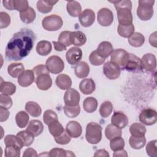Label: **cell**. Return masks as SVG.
Returning <instances> with one entry per match:
<instances>
[{
  "mask_svg": "<svg viewBox=\"0 0 157 157\" xmlns=\"http://www.w3.org/2000/svg\"><path fill=\"white\" fill-rule=\"evenodd\" d=\"M36 83L39 90L45 91L52 86V80L49 74H43L36 76Z\"/></svg>",
  "mask_w": 157,
  "mask_h": 157,
  "instance_id": "2e32d148",
  "label": "cell"
},
{
  "mask_svg": "<svg viewBox=\"0 0 157 157\" xmlns=\"http://www.w3.org/2000/svg\"><path fill=\"white\" fill-rule=\"evenodd\" d=\"M10 23V17L9 15L4 12H0V28L1 29L6 28Z\"/></svg>",
  "mask_w": 157,
  "mask_h": 157,
  "instance_id": "11a10c76",
  "label": "cell"
},
{
  "mask_svg": "<svg viewBox=\"0 0 157 157\" xmlns=\"http://www.w3.org/2000/svg\"><path fill=\"white\" fill-rule=\"evenodd\" d=\"M20 150L21 149L15 147L7 146L4 151L5 156L6 157H19L20 156Z\"/></svg>",
  "mask_w": 157,
  "mask_h": 157,
  "instance_id": "f5cc1de1",
  "label": "cell"
},
{
  "mask_svg": "<svg viewBox=\"0 0 157 157\" xmlns=\"http://www.w3.org/2000/svg\"><path fill=\"white\" fill-rule=\"evenodd\" d=\"M53 44L54 46V48L55 50L58 52H61L66 50V47L59 43L58 41H53Z\"/></svg>",
  "mask_w": 157,
  "mask_h": 157,
  "instance_id": "6125c7cd",
  "label": "cell"
},
{
  "mask_svg": "<svg viewBox=\"0 0 157 157\" xmlns=\"http://www.w3.org/2000/svg\"><path fill=\"white\" fill-rule=\"evenodd\" d=\"M65 115L69 118H75L77 117L80 112V107L78 105L75 106H69L65 105L63 107Z\"/></svg>",
  "mask_w": 157,
  "mask_h": 157,
  "instance_id": "f6af8a7d",
  "label": "cell"
},
{
  "mask_svg": "<svg viewBox=\"0 0 157 157\" xmlns=\"http://www.w3.org/2000/svg\"><path fill=\"white\" fill-rule=\"evenodd\" d=\"M128 121L127 116L121 112H115L111 118L112 124L121 129L125 128L128 125Z\"/></svg>",
  "mask_w": 157,
  "mask_h": 157,
  "instance_id": "ac0fdd59",
  "label": "cell"
},
{
  "mask_svg": "<svg viewBox=\"0 0 157 157\" xmlns=\"http://www.w3.org/2000/svg\"><path fill=\"white\" fill-rule=\"evenodd\" d=\"M79 89L83 94H90L93 93L96 89L95 82L92 78H85L80 82Z\"/></svg>",
  "mask_w": 157,
  "mask_h": 157,
  "instance_id": "ffe728a7",
  "label": "cell"
},
{
  "mask_svg": "<svg viewBox=\"0 0 157 157\" xmlns=\"http://www.w3.org/2000/svg\"><path fill=\"white\" fill-rule=\"evenodd\" d=\"M98 101L93 97H88L85 99L83 102V109L88 113H93L98 108Z\"/></svg>",
  "mask_w": 157,
  "mask_h": 157,
  "instance_id": "8d00e7d4",
  "label": "cell"
},
{
  "mask_svg": "<svg viewBox=\"0 0 157 157\" xmlns=\"http://www.w3.org/2000/svg\"><path fill=\"white\" fill-rule=\"evenodd\" d=\"M129 143L131 148L136 150H139L145 146L146 144V139L145 136L141 137H136L131 136L129 137Z\"/></svg>",
  "mask_w": 157,
  "mask_h": 157,
  "instance_id": "b9f144b4",
  "label": "cell"
},
{
  "mask_svg": "<svg viewBox=\"0 0 157 157\" xmlns=\"http://www.w3.org/2000/svg\"><path fill=\"white\" fill-rule=\"evenodd\" d=\"M149 42L151 45L154 47H156V32H154L151 34L149 37Z\"/></svg>",
  "mask_w": 157,
  "mask_h": 157,
  "instance_id": "e7e4bbea",
  "label": "cell"
},
{
  "mask_svg": "<svg viewBox=\"0 0 157 157\" xmlns=\"http://www.w3.org/2000/svg\"><path fill=\"white\" fill-rule=\"evenodd\" d=\"M16 91V86L12 82H4L1 79L0 85V92L1 94L6 96H11Z\"/></svg>",
  "mask_w": 157,
  "mask_h": 157,
  "instance_id": "836d02e7",
  "label": "cell"
},
{
  "mask_svg": "<svg viewBox=\"0 0 157 157\" xmlns=\"http://www.w3.org/2000/svg\"><path fill=\"white\" fill-rule=\"evenodd\" d=\"M66 131L67 134L73 138H78L82 132V128L80 124L76 121H71L67 123Z\"/></svg>",
  "mask_w": 157,
  "mask_h": 157,
  "instance_id": "d6986e66",
  "label": "cell"
},
{
  "mask_svg": "<svg viewBox=\"0 0 157 157\" xmlns=\"http://www.w3.org/2000/svg\"><path fill=\"white\" fill-rule=\"evenodd\" d=\"M2 4L4 7L9 10H13V4H12V0H9V1H6V0H4L2 1Z\"/></svg>",
  "mask_w": 157,
  "mask_h": 157,
  "instance_id": "03108f58",
  "label": "cell"
},
{
  "mask_svg": "<svg viewBox=\"0 0 157 157\" xmlns=\"http://www.w3.org/2000/svg\"><path fill=\"white\" fill-rule=\"evenodd\" d=\"M19 16L21 20L26 24L31 23L34 21L36 17L35 10L31 7H29L26 10L20 12Z\"/></svg>",
  "mask_w": 157,
  "mask_h": 157,
  "instance_id": "f1b7e54d",
  "label": "cell"
},
{
  "mask_svg": "<svg viewBox=\"0 0 157 157\" xmlns=\"http://www.w3.org/2000/svg\"><path fill=\"white\" fill-rule=\"evenodd\" d=\"M129 57V53L124 49L118 48L113 51L111 54L110 61L117 64L119 67H123Z\"/></svg>",
  "mask_w": 157,
  "mask_h": 157,
  "instance_id": "9c48e42d",
  "label": "cell"
},
{
  "mask_svg": "<svg viewBox=\"0 0 157 157\" xmlns=\"http://www.w3.org/2000/svg\"><path fill=\"white\" fill-rule=\"evenodd\" d=\"M117 13L120 25L128 26L132 24L131 9L127 7H121L117 9Z\"/></svg>",
  "mask_w": 157,
  "mask_h": 157,
  "instance_id": "8fae6325",
  "label": "cell"
},
{
  "mask_svg": "<svg viewBox=\"0 0 157 157\" xmlns=\"http://www.w3.org/2000/svg\"><path fill=\"white\" fill-rule=\"evenodd\" d=\"M71 33V31H64L61 32L58 37V42L66 47L70 46L72 44L70 38Z\"/></svg>",
  "mask_w": 157,
  "mask_h": 157,
  "instance_id": "681fc988",
  "label": "cell"
},
{
  "mask_svg": "<svg viewBox=\"0 0 157 157\" xmlns=\"http://www.w3.org/2000/svg\"><path fill=\"white\" fill-rule=\"evenodd\" d=\"M55 142L60 145H66L70 142L71 140V137L67 134L66 130L58 137H54Z\"/></svg>",
  "mask_w": 157,
  "mask_h": 157,
  "instance_id": "db71d44e",
  "label": "cell"
},
{
  "mask_svg": "<svg viewBox=\"0 0 157 157\" xmlns=\"http://www.w3.org/2000/svg\"><path fill=\"white\" fill-rule=\"evenodd\" d=\"M17 136L21 140L23 145L26 147L31 145L34 140V136L26 130L18 132Z\"/></svg>",
  "mask_w": 157,
  "mask_h": 157,
  "instance_id": "74e56055",
  "label": "cell"
},
{
  "mask_svg": "<svg viewBox=\"0 0 157 157\" xmlns=\"http://www.w3.org/2000/svg\"><path fill=\"white\" fill-rule=\"evenodd\" d=\"M12 4L13 7V10H17L19 12H23L29 7L28 1L12 0Z\"/></svg>",
  "mask_w": 157,
  "mask_h": 157,
  "instance_id": "f907efd6",
  "label": "cell"
},
{
  "mask_svg": "<svg viewBox=\"0 0 157 157\" xmlns=\"http://www.w3.org/2000/svg\"><path fill=\"white\" fill-rule=\"evenodd\" d=\"M82 58V51L77 47H73L69 48L66 54V59L71 65L77 64Z\"/></svg>",
  "mask_w": 157,
  "mask_h": 157,
  "instance_id": "4fadbf2b",
  "label": "cell"
},
{
  "mask_svg": "<svg viewBox=\"0 0 157 157\" xmlns=\"http://www.w3.org/2000/svg\"><path fill=\"white\" fill-rule=\"evenodd\" d=\"M110 2L113 3L114 4L116 10L121 7H127L130 9H132V2L129 0L113 1H110Z\"/></svg>",
  "mask_w": 157,
  "mask_h": 157,
  "instance_id": "6f0895ef",
  "label": "cell"
},
{
  "mask_svg": "<svg viewBox=\"0 0 157 157\" xmlns=\"http://www.w3.org/2000/svg\"><path fill=\"white\" fill-rule=\"evenodd\" d=\"M143 69L145 71L151 72L156 67V56L152 53L145 54L141 59Z\"/></svg>",
  "mask_w": 157,
  "mask_h": 157,
  "instance_id": "e0dca14e",
  "label": "cell"
},
{
  "mask_svg": "<svg viewBox=\"0 0 157 157\" xmlns=\"http://www.w3.org/2000/svg\"><path fill=\"white\" fill-rule=\"evenodd\" d=\"M43 120L45 124L48 126L51 123L58 121V118L55 112L52 110L48 109L44 112L43 115Z\"/></svg>",
  "mask_w": 157,
  "mask_h": 157,
  "instance_id": "7dc6e473",
  "label": "cell"
},
{
  "mask_svg": "<svg viewBox=\"0 0 157 157\" xmlns=\"http://www.w3.org/2000/svg\"><path fill=\"white\" fill-rule=\"evenodd\" d=\"M129 132L133 137H144L146 133V128L142 123H134L129 127Z\"/></svg>",
  "mask_w": 157,
  "mask_h": 157,
  "instance_id": "1f68e13d",
  "label": "cell"
},
{
  "mask_svg": "<svg viewBox=\"0 0 157 157\" xmlns=\"http://www.w3.org/2000/svg\"><path fill=\"white\" fill-rule=\"evenodd\" d=\"M117 32L121 37L128 38L134 33V26L133 24L128 26H124L119 24L117 28Z\"/></svg>",
  "mask_w": 157,
  "mask_h": 157,
  "instance_id": "ab89813d",
  "label": "cell"
},
{
  "mask_svg": "<svg viewBox=\"0 0 157 157\" xmlns=\"http://www.w3.org/2000/svg\"><path fill=\"white\" fill-rule=\"evenodd\" d=\"M122 131L121 129L116 126L113 124H108L105 129V136L108 140H111L112 139L121 136Z\"/></svg>",
  "mask_w": 157,
  "mask_h": 157,
  "instance_id": "d6a6232c",
  "label": "cell"
},
{
  "mask_svg": "<svg viewBox=\"0 0 157 157\" xmlns=\"http://www.w3.org/2000/svg\"><path fill=\"white\" fill-rule=\"evenodd\" d=\"M25 71V67L22 63H13L9 65L7 67V72L10 76L17 78Z\"/></svg>",
  "mask_w": 157,
  "mask_h": 157,
  "instance_id": "83f0119b",
  "label": "cell"
},
{
  "mask_svg": "<svg viewBox=\"0 0 157 157\" xmlns=\"http://www.w3.org/2000/svg\"><path fill=\"white\" fill-rule=\"evenodd\" d=\"M26 111L33 117H38L41 115L42 109L40 106L34 101H28L25 105Z\"/></svg>",
  "mask_w": 157,
  "mask_h": 157,
  "instance_id": "f546056e",
  "label": "cell"
},
{
  "mask_svg": "<svg viewBox=\"0 0 157 157\" xmlns=\"http://www.w3.org/2000/svg\"><path fill=\"white\" fill-rule=\"evenodd\" d=\"M12 100L10 97L6 95H0V107L9 109L12 105Z\"/></svg>",
  "mask_w": 157,
  "mask_h": 157,
  "instance_id": "9f6ffc18",
  "label": "cell"
},
{
  "mask_svg": "<svg viewBox=\"0 0 157 157\" xmlns=\"http://www.w3.org/2000/svg\"><path fill=\"white\" fill-rule=\"evenodd\" d=\"M113 156H128V154L124 149H121L120 150H117L114 151L113 154Z\"/></svg>",
  "mask_w": 157,
  "mask_h": 157,
  "instance_id": "003e7915",
  "label": "cell"
},
{
  "mask_svg": "<svg viewBox=\"0 0 157 157\" xmlns=\"http://www.w3.org/2000/svg\"><path fill=\"white\" fill-rule=\"evenodd\" d=\"M105 58H102L98 55L96 50L92 52L89 56V61L93 66H100L105 62Z\"/></svg>",
  "mask_w": 157,
  "mask_h": 157,
  "instance_id": "c3c4849f",
  "label": "cell"
},
{
  "mask_svg": "<svg viewBox=\"0 0 157 157\" xmlns=\"http://www.w3.org/2000/svg\"><path fill=\"white\" fill-rule=\"evenodd\" d=\"M0 121L3 122L6 121L9 116V112L8 109L0 107Z\"/></svg>",
  "mask_w": 157,
  "mask_h": 157,
  "instance_id": "91938a15",
  "label": "cell"
},
{
  "mask_svg": "<svg viewBox=\"0 0 157 157\" xmlns=\"http://www.w3.org/2000/svg\"><path fill=\"white\" fill-rule=\"evenodd\" d=\"M63 25L62 18L57 15H50L45 17L42 21V27L48 31H56L59 29Z\"/></svg>",
  "mask_w": 157,
  "mask_h": 157,
  "instance_id": "277c9868",
  "label": "cell"
},
{
  "mask_svg": "<svg viewBox=\"0 0 157 157\" xmlns=\"http://www.w3.org/2000/svg\"><path fill=\"white\" fill-rule=\"evenodd\" d=\"M85 138L91 144H97L102 139V127L95 122L89 123L86 127Z\"/></svg>",
  "mask_w": 157,
  "mask_h": 157,
  "instance_id": "7a4b0ae2",
  "label": "cell"
},
{
  "mask_svg": "<svg viewBox=\"0 0 157 157\" xmlns=\"http://www.w3.org/2000/svg\"><path fill=\"white\" fill-rule=\"evenodd\" d=\"M55 83L61 90H68L72 85V80L69 75L61 74L56 77Z\"/></svg>",
  "mask_w": 157,
  "mask_h": 157,
  "instance_id": "cb8c5ba5",
  "label": "cell"
},
{
  "mask_svg": "<svg viewBox=\"0 0 157 157\" xmlns=\"http://www.w3.org/2000/svg\"><path fill=\"white\" fill-rule=\"evenodd\" d=\"M154 0L139 1V6L137 9V15L141 20L147 21L153 17L154 13Z\"/></svg>",
  "mask_w": 157,
  "mask_h": 157,
  "instance_id": "3957f363",
  "label": "cell"
},
{
  "mask_svg": "<svg viewBox=\"0 0 157 157\" xmlns=\"http://www.w3.org/2000/svg\"><path fill=\"white\" fill-rule=\"evenodd\" d=\"M103 72L107 78L110 80H115L120 77L121 69L114 63L107 61L103 66Z\"/></svg>",
  "mask_w": 157,
  "mask_h": 157,
  "instance_id": "ba28073f",
  "label": "cell"
},
{
  "mask_svg": "<svg viewBox=\"0 0 157 157\" xmlns=\"http://www.w3.org/2000/svg\"><path fill=\"white\" fill-rule=\"evenodd\" d=\"M110 147L113 151L123 149L124 147V139L121 136L112 139L110 142Z\"/></svg>",
  "mask_w": 157,
  "mask_h": 157,
  "instance_id": "bcb514c9",
  "label": "cell"
},
{
  "mask_svg": "<svg viewBox=\"0 0 157 157\" xmlns=\"http://www.w3.org/2000/svg\"><path fill=\"white\" fill-rule=\"evenodd\" d=\"M94 156H95V157H96V156L109 157V154L105 149H100V150H98L95 151V153L94 154Z\"/></svg>",
  "mask_w": 157,
  "mask_h": 157,
  "instance_id": "be15d7a7",
  "label": "cell"
},
{
  "mask_svg": "<svg viewBox=\"0 0 157 157\" xmlns=\"http://www.w3.org/2000/svg\"><path fill=\"white\" fill-rule=\"evenodd\" d=\"M67 12L71 17H78L82 12V7L80 4L76 1H70L67 2Z\"/></svg>",
  "mask_w": 157,
  "mask_h": 157,
  "instance_id": "4316f807",
  "label": "cell"
},
{
  "mask_svg": "<svg viewBox=\"0 0 157 157\" xmlns=\"http://www.w3.org/2000/svg\"><path fill=\"white\" fill-rule=\"evenodd\" d=\"M38 155L37 153L36 150L32 148H28L27 149H26L23 155V157H29V156L36 157Z\"/></svg>",
  "mask_w": 157,
  "mask_h": 157,
  "instance_id": "94428289",
  "label": "cell"
},
{
  "mask_svg": "<svg viewBox=\"0 0 157 157\" xmlns=\"http://www.w3.org/2000/svg\"><path fill=\"white\" fill-rule=\"evenodd\" d=\"M45 66L48 71L53 74L61 73L64 68V63L63 59L56 55L49 57L45 63Z\"/></svg>",
  "mask_w": 157,
  "mask_h": 157,
  "instance_id": "5b68a950",
  "label": "cell"
},
{
  "mask_svg": "<svg viewBox=\"0 0 157 157\" xmlns=\"http://www.w3.org/2000/svg\"><path fill=\"white\" fill-rule=\"evenodd\" d=\"M36 49L39 55L47 56L51 52L52 45L48 40H40L37 43Z\"/></svg>",
  "mask_w": 157,
  "mask_h": 157,
  "instance_id": "4dcf8cb0",
  "label": "cell"
},
{
  "mask_svg": "<svg viewBox=\"0 0 157 157\" xmlns=\"http://www.w3.org/2000/svg\"><path fill=\"white\" fill-rule=\"evenodd\" d=\"M15 121L17 126L20 128L26 126L29 122V115L25 111H20L15 115Z\"/></svg>",
  "mask_w": 157,
  "mask_h": 157,
  "instance_id": "f35d334b",
  "label": "cell"
},
{
  "mask_svg": "<svg viewBox=\"0 0 157 157\" xmlns=\"http://www.w3.org/2000/svg\"><path fill=\"white\" fill-rule=\"evenodd\" d=\"M145 42V37L143 34L140 33H134L129 37H128V42L129 45L133 47H140Z\"/></svg>",
  "mask_w": 157,
  "mask_h": 157,
  "instance_id": "e575fe53",
  "label": "cell"
},
{
  "mask_svg": "<svg viewBox=\"0 0 157 157\" xmlns=\"http://www.w3.org/2000/svg\"><path fill=\"white\" fill-rule=\"evenodd\" d=\"M58 2V1L39 0L37 2V9L38 11L42 13H47L53 9V6Z\"/></svg>",
  "mask_w": 157,
  "mask_h": 157,
  "instance_id": "484cf974",
  "label": "cell"
},
{
  "mask_svg": "<svg viewBox=\"0 0 157 157\" xmlns=\"http://www.w3.org/2000/svg\"><path fill=\"white\" fill-rule=\"evenodd\" d=\"M140 121L147 126H151L156 123L157 121L156 111L152 109H145L139 115Z\"/></svg>",
  "mask_w": 157,
  "mask_h": 157,
  "instance_id": "52a82bcc",
  "label": "cell"
},
{
  "mask_svg": "<svg viewBox=\"0 0 157 157\" xmlns=\"http://www.w3.org/2000/svg\"><path fill=\"white\" fill-rule=\"evenodd\" d=\"M123 69L132 72H138L143 71L141 59L133 53H129V57Z\"/></svg>",
  "mask_w": 157,
  "mask_h": 157,
  "instance_id": "8992f818",
  "label": "cell"
},
{
  "mask_svg": "<svg viewBox=\"0 0 157 157\" xmlns=\"http://www.w3.org/2000/svg\"><path fill=\"white\" fill-rule=\"evenodd\" d=\"M35 34L27 28L15 33L6 47V57L9 61H20L27 56L33 49Z\"/></svg>",
  "mask_w": 157,
  "mask_h": 157,
  "instance_id": "6da1fadb",
  "label": "cell"
},
{
  "mask_svg": "<svg viewBox=\"0 0 157 157\" xmlns=\"http://www.w3.org/2000/svg\"><path fill=\"white\" fill-rule=\"evenodd\" d=\"M74 73L76 77L79 78L86 77L90 73V66L85 61L78 63L74 68Z\"/></svg>",
  "mask_w": 157,
  "mask_h": 157,
  "instance_id": "603a6c76",
  "label": "cell"
},
{
  "mask_svg": "<svg viewBox=\"0 0 157 157\" xmlns=\"http://www.w3.org/2000/svg\"><path fill=\"white\" fill-rule=\"evenodd\" d=\"M48 131L54 137H56L61 135L64 129L63 125L58 121H56L51 123L48 125Z\"/></svg>",
  "mask_w": 157,
  "mask_h": 157,
  "instance_id": "60d3db41",
  "label": "cell"
},
{
  "mask_svg": "<svg viewBox=\"0 0 157 157\" xmlns=\"http://www.w3.org/2000/svg\"><path fill=\"white\" fill-rule=\"evenodd\" d=\"M80 96L77 90L74 88H69L64 95V101L66 105L69 106H75L79 104Z\"/></svg>",
  "mask_w": 157,
  "mask_h": 157,
  "instance_id": "7c38bea8",
  "label": "cell"
},
{
  "mask_svg": "<svg viewBox=\"0 0 157 157\" xmlns=\"http://www.w3.org/2000/svg\"><path fill=\"white\" fill-rule=\"evenodd\" d=\"M78 20L82 26L90 27L94 22L95 13L91 9H86L79 15Z\"/></svg>",
  "mask_w": 157,
  "mask_h": 157,
  "instance_id": "5bb4252c",
  "label": "cell"
},
{
  "mask_svg": "<svg viewBox=\"0 0 157 157\" xmlns=\"http://www.w3.org/2000/svg\"><path fill=\"white\" fill-rule=\"evenodd\" d=\"M35 80V74L33 70H26L18 77V83L22 87L31 85Z\"/></svg>",
  "mask_w": 157,
  "mask_h": 157,
  "instance_id": "9a60e30c",
  "label": "cell"
},
{
  "mask_svg": "<svg viewBox=\"0 0 157 157\" xmlns=\"http://www.w3.org/2000/svg\"><path fill=\"white\" fill-rule=\"evenodd\" d=\"M97 20L101 26H109L113 23V14L109 9L102 8L98 12Z\"/></svg>",
  "mask_w": 157,
  "mask_h": 157,
  "instance_id": "30bf717a",
  "label": "cell"
},
{
  "mask_svg": "<svg viewBox=\"0 0 157 157\" xmlns=\"http://www.w3.org/2000/svg\"><path fill=\"white\" fill-rule=\"evenodd\" d=\"M26 131L29 132L34 137L38 136L44 131V125L42 123L38 120H32L29 121Z\"/></svg>",
  "mask_w": 157,
  "mask_h": 157,
  "instance_id": "44dd1931",
  "label": "cell"
},
{
  "mask_svg": "<svg viewBox=\"0 0 157 157\" xmlns=\"http://www.w3.org/2000/svg\"><path fill=\"white\" fill-rule=\"evenodd\" d=\"M156 140L150 141L146 146L147 154L151 157L157 156V147H156Z\"/></svg>",
  "mask_w": 157,
  "mask_h": 157,
  "instance_id": "816d5d0a",
  "label": "cell"
},
{
  "mask_svg": "<svg viewBox=\"0 0 157 157\" xmlns=\"http://www.w3.org/2000/svg\"><path fill=\"white\" fill-rule=\"evenodd\" d=\"M4 144L6 145V147L13 146L17 147L20 149H21L24 146L21 140L17 136H14L12 134L7 135L4 137Z\"/></svg>",
  "mask_w": 157,
  "mask_h": 157,
  "instance_id": "d590c367",
  "label": "cell"
},
{
  "mask_svg": "<svg viewBox=\"0 0 157 157\" xmlns=\"http://www.w3.org/2000/svg\"><path fill=\"white\" fill-rule=\"evenodd\" d=\"M113 110L112 104L110 101H105L101 104L99 107V113L102 118L108 117L112 113Z\"/></svg>",
  "mask_w": 157,
  "mask_h": 157,
  "instance_id": "ee69618b",
  "label": "cell"
},
{
  "mask_svg": "<svg viewBox=\"0 0 157 157\" xmlns=\"http://www.w3.org/2000/svg\"><path fill=\"white\" fill-rule=\"evenodd\" d=\"M113 51V48L112 45L108 41L101 42L96 49V52L98 55L105 59L110 55Z\"/></svg>",
  "mask_w": 157,
  "mask_h": 157,
  "instance_id": "7402d4cb",
  "label": "cell"
},
{
  "mask_svg": "<svg viewBox=\"0 0 157 157\" xmlns=\"http://www.w3.org/2000/svg\"><path fill=\"white\" fill-rule=\"evenodd\" d=\"M70 38L71 44L75 46H82L86 42V37L85 34L80 31L71 32Z\"/></svg>",
  "mask_w": 157,
  "mask_h": 157,
  "instance_id": "d4e9b609",
  "label": "cell"
},
{
  "mask_svg": "<svg viewBox=\"0 0 157 157\" xmlns=\"http://www.w3.org/2000/svg\"><path fill=\"white\" fill-rule=\"evenodd\" d=\"M33 71L34 72V74L37 76L38 75L43 74H49V71L47 69L45 65L44 64H39L36 66L33 69Z\"/></svg>",
  "mask_w": 157,
  "mask_h": 157,
  "instance_id": "680465c9",
  "label": "cell"
},
{
  "mask_svg": "<svg viewBox=\"0 0 157 157\" xmlns=\"http://www.w3.org/2000/svg\"><path fill=\"white\" fill-rule=\"evenodd\" d=\"M48 155L51 157H64V156H75V155L69 150H66L61 148H54L49 151Z\"/></svg>",
  "mask_w": 157,
  "mask_h": 157,
  "instance_id": "7bdbcfd3",
  "label": "cell"
}]
</instances>
